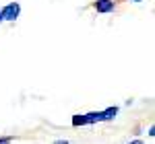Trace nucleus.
Listing matches in <instances>:
<instances>
[{"label":"nucleus","mask_w":155,"mask_h":144,"mask_svg":"<svg viewBox=\"0 0 155 144\" xmlns=\"http://www.w3.org/2000/svg\"><path fill=\"white\" fill-rule=\"evenodd\" d=\"M19 14H21V4H19V2H11V4H6V6L0 11L2 21H15Z\"/></svg>","instance_id":"obj_1"},{"label":"nucleus","mask_w":155,"mask_h":144,"mask_svg":"<svg viewBox=\"0 0 155 144\" xmlns=\"http://www.w3.org/2000/svg\"><path fill=\"white\" fill-rule=\"evenodd\" d=\"M114 0H95L93 2V8H95L97 12H112L114 11Z\"/></svg>","instance_id":"obj_2"},{"label":"nucleus","mask_w":155,"mask_h":144,"mask_svg":"<svg viewBox=\"0 0 155 144\" xmlns=\"http://www.w3.org/2000/svg\"><path fill=\"white\" fill-rule=\"evenodd\" d=\"M116 113H118V107H107L106 111H99V120H101V121H104V120H112Z\"/></svg>","instance_id":"obj_3"},{"label":"nucleus","mask_w":155,"mask_h":144,"mask_svg":"<svg viewBox=\"0 0 155 144\" xmlns=\"http://www.w3.org/2000/svg\"><path fill=\"white\" fill-rule=\"evenodd\" d=\"M85 124H87L85 115H74V117H72V126H74V128H79V126H85Z\"/></svg>","instance_id":"obj_4"},{"label":"nucleus","mask_w":155,"mask_h":144,"mask_svg":"<svg viewBox=\"0 0 155 144\" xmlns=\"http://www.w3.org/2000/svg\"><path fill=\"white\" fill-rule=\"evenodd\" d=\"M11 142H12L11 136H6V138H0V144H11Z\"/></svg>","instance_id":"obj_5"},{"label":"nucleus","mask_w":155,"mask_h":144,"mask_svg":"<svg viewBox=\"0 0 155 144\" xmlns=\"http://www.w3.org/2000/svg\"><path fill=\"white\" fill-rule=\"evenodd\" d=\"M54 144H68V142H66V140H56Z\"/></svg>","instance_id":"obj_6"},{"label":"nucleus","mask_w":155,"mask_h":144,"mask_svg":"<svg viewBox=\"0 0 155 144\" xmlns=\"http://www.w3.org/2000/svg\"><path fill=\"white\" fill-rule=\"evenodd\" d=\"M130 144H143V142H141V140H132Z\"/></svg>","instance_id":"obj_7"},{"label":"nucleus","mask_w":155,"mask_h":144,"mask_svg":"<svg viewBox=\"0 0 155 144\" xmlns=\"http://www.w3.org/2000/svg\"><path fill=\"white\" fill-rule=\"evenodd\" d=\"M132 2H141V0H132Z\"/></svg>","instance_id":"obj_8"},{"label":"nucleus","mask_w":155,"mask_h":144,"mask_svg":"<svg viewBox=\"0 0 155 144\" xmlns=\"http://www.w3.org/2000/svg\"><path fill=\"white\" fill-rule=\"evenodd\" d=\"M0 21H2V17H0Z\"/></svg>","instance_id":"obj_9"}]
</instances>
